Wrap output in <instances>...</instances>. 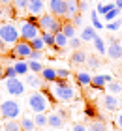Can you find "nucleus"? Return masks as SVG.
Returning a JSON list of instances; mask_svg holds the SVG:
<instances>
[{
    "mask_svg": "<svg viewBox=\"0 0 122 131\" xmlns=\"http://www.w3.org/2000/svg\"><path fill=\"white\" fill-rule=\"evenodd\" d=\"M38 25L41 28V32H53V34H57V32H62L64 23L60 21L57 15H53V13H41L38 17Z\"/></svg>",
    "mask_w": 122,
    "mask_h": 131,
    "instance_id": "f257e3e1",
    "label": "nucleus"
},
{
    "mask_svg": "<svg viewBox=\"0 0 122 131\" xmlns=\"http://www.w3.org/2000/svg\"><path fill=\"white\" fill-rule=\"evenodd\" d=\"M49 105H51L49 96L43 94V92H36L28 97V107H30L32 112H45L49 109Z\"/></svg>",
    "mask_w": 122,
    "mask_h": 131,
    "instance_id": "f03ea898",
    "label": "nucleus"
},
{
    "mask_svg": "<svg viewBox=\"0 0 122 131\" xmlns=\"http://www.w3.org/2000/svg\"><path fill=\"white\" fill-rule=\"evenodd\" d=\"M19 34H21V39H34V38H38V36H41V28L40 25H36V23H30L28 19H23L19 23Z\"/></svg>",
    "mask_w": 122,
    "mask_h": 131,
    "instance_id": "7ed1b4c3",
    "label": "nucleus"
},
{
    "mask_svg": "<svg viewBox=\"0 0 122 131\" xmlns=\"http://www.w3.org/2000/svg\"><path fill=\"white\" fill-rule=\"evenodd\" d=\"M0 112H2L4 120H17L21 116V105L13 99H6L0 103Z\"/></svg>",
    "mask_w": 122,
    "mask_h": 131,
    "instance_id": "20e7f679",
    "label": "nucleus"
},
{
    "mask_svg": "<svg viewBox=\"0 0 122 131\" xmlns=\"http://www.w3.org/2000/svg\"><path fill=\"white\" fill-rule=\"evenodd\" d=\"M0 38H2L8 45H15L17 41H19V38H21L19 28L15 25H11V23H4V25L0 26Z\"/></svg>",
    "mask_w": 122,
    "mask_h": 131,
    "instance_id": "39448f33",
    "label": "nucleus"
},
{
    "mask_svg": "<svg viewBox=\"0 0 122 131\" xmlns=\"http://www.w3.org/2000/svg\"><path fill=\"white\" fill-rule=\"evenodd\" d=\"M32 45H30L28 39H19L17 43L13 45V54L19 58V60H28L30 54H32Z\"/></svg>",
    "mask_w": 122,
    "mask_h": 131,
    "instance_id": "423d86ee",
    "label": "nucleus"
},
{
    "mask_svg": "<svg viewBox=\"0 0 122 131\" xmlns=\"http://www.w3.org/2000/svg\"><path fill=\"white\" fill-rule=\"evenodd\" d=\"M53 96L57 97L58 101H71L73 97H75V92H73V88L70 86V84H54L53 86Z\"/></svg>",
    "mask_w": 122,
    "mask_h": 131,
    "instance_id": "0eeeda50",
    "label": "nucleus"
},
{
    "mask_svg": "<svg viewBox=\"0 0 122 131\" xmlns=\"http://www.w3.org/2000/svg\"><path fill=\"white\" fill-rule=\"evenodd\" d=\"M6 90H8L11 96H23V94H24V84L21 82L19 77L6 79Z\"/></svg>",
    "mask_w": 122,
    "mask_h": 131,
    "instance_id": "6e6552de",
    "label": "nucleus"
},
{
    "mask_svg": "<svg viewBox=\"0 0 122 131\" xmlns=\"http://www.w3.org/2000/svg\"><path fill=\"white\" fill-rule=\"evenodd\" d=\"M47 6L51 9V13L57 15L58 19L66 17V0H47Z\"/></svg>",
    "mask_w": 122,
    "mask_h": 131,
    "instance_id": "1a4fd4ad",
    "label": "nucleus"
},
{
    "mask_svg": "<svg viewBox=\"0 0 122 131\" xmlns=\"http://www.w3.org/2000/svg\"><path fill=\"white\" fill-rule=\"evenodd\" d=\"M107 56L111 58V60H120L122 58V43L118 39H113L111 45L107 47Z\"/></svg>",
    "mask_w": 122,
    "mask_h": 131,
    "instance_id": "9d476101",
    "label": "nucleus"
},
{
    "mask_svg": "<svg viewBox=\"0 0 122 131\" xmlns=\"http://www.w3.org/2000/svg\"><path fill=\"white\" fill-rule=\"evenodd\" d=\"M45 9V2L43 0H28V15H36L40 17Z\"/></svg>",
    "mask_w": 122,
    "mask_h": 131,
    "instance_id": "9b49d317",
    "label": "nucleus"
},
{
    "mask_svg": "<svg viewBox=\"0 0 122 131\" xmlns=\"http://www.w3.org/2000/svg\"><path fill=\"white\" fill-rule=\"evenodd\" d=\"M103 105H105L107 111H117L118 105H120V101L117 99V96H115V94H107V96L103 97Z\"/></svg>",
    "mask_w": 122,
    "mask_h": 131,
    "instance_id": "f8f14e48",
    "label": "nucleus"
},
{
    "mask_svg": "<svg viewBox=\"0 0 122 131\" xmlns=\"http://www.w3.org/2000/svg\"><path fill=\"white\" fill-rule=\"evenodd\" d=\"M26 84L38 90V88L43 86V77L38 75V73H30V75H26Z\"/></svg>",
    "mask_w": 122,
    "mask_h": 131,
    "instance_id": "ddd939ff",
    "label": "nucleus"
},
{
    "mask_svg": "<svg viewBox=\"0 0 122 131\" xmlns=\"http://www.w3.org/2000/svg\"><path fill=\"white\" fill-rule=\"evenodd\" d=\"M64 118L58 114V112H51L49 114V127H57V129H62L64 127Z\"/></svg>",
    "mask_w": 122,
    "mask_h": 131,
    "instance_id": "4468645a",
    "label": "nucleus"
},
{
    "mask_svg": "<svg viewBox=\"0 0 122 131\" xmlns=\"http://www.w3.org/2000/svg\"><path fill=\"white\" fill-rule=\"evenodd\" d=\"M40 75L43 77V81H45V82H51V84H53V82L58 79V75H57V69H53V68H43V71H41Z\"/></svg>",
    "mask_w": 122,
    "mask_h": 131,
    "instance_id": "2eb2a0df",
    "label": "nucleus"
},
{
    "mask_svg": "<svg viewBox=\"0 0 122 131\" xmlns=\"http://www.w3.org/2000/svg\"><path fill=\"white\" fill-rule=\"evenodd\" d=\"M88 60V54L85 51L81 49H77V51H73V54H71V64H87Z\"/></svg>",
    "mask_w": 122,
    "mask_h": 131,
    "instance_id": "dca6fc26",
    "label": "nucleus"
},
{
    "mask_svg": "<svg viewBox=\"0 0 122 131\" xmlns=\"http://www.w3.org/2000/svg\"><path fill=\"white\" fill-rule=\"evenodd\" d=\"M21 127H23V131H36L38 126H36L32 116H23L21 118Z\"/></svg>",
    "mask_w": 122,
    "mask_h": 131,
    "instance_id": "f3484780",
    "label": "nucleus"
},
{
    "mask_svg": "<svg viewBox=\"0 0 122 131\" xmlns=\"http://www.w3.org/2000/svg\"><path fill=\"white\" fill-rule=\"evenodd\" d=\"M75 79H77V82L81 86H90V84H92V75L87 73V71H79Z\"/></svg>",
    "mask_w": 122,
    "mask_h": 131,
    "instance_id": "a211bd4d",
    "label": "nucleus"
},
{
    "mask_svg": "<svg viewBox=\"0 0 122 131\" xmlns=\"http://www.w3.org/2000/svg\"><path fill=\"white\" fill-rule=\"evenodd\" d=\"M54 45L60 47V49H64L66 45H70V38L64 32H57V34H54Z\"/></svg>",
    "mask_w": 122,
    "mask_h": 131,
    "instance_id": "6ab92c4d",
    "label": "nucleus"
},
{
    "mask_svg": "<svg viewBox=\"0 0 122 131\" xmlns=\"http://www.w3.org/2000/svg\"><path fill=\"white\" fill-rule=\"evenodd\" d=\"M34 122H36L38 127H45V126H49V114H45V112H36Z\"/></svg>",
    "mask_w": 122,
    "mask_h": 131,
    "instance_id": "aec40b11",
    "label": "nucleus"
},
{
    "mask_svg": "<svg viewBox=\"0 0 122 131\" xmlns=\"http://www.w3.org/2000/svg\"><path fill=\"white\" fill-rule=\"evenodd\" d=\"M94 38H96L94 26H85L83 32H81V39H83V41H94Z\"/></svg>",
    "mask_w": 122,
    "mask_h": 131,
    "instance_id": "412c9836",
    "label": "nucleus"
},
{
    "mask_svg": "<svg viewBox=\"0 0 122 131\" xmlns=\"http://www.w3.org/2000/svg\"><path fill=\"white\" fill-rule=\"evenodd\" d=\"M2 129H4V131H23L21 122H17V120H6Z\"/></svg>",
    "mask_w": 122,
    "mask_h": 131,
    "instance_id": "4be33fe9",
    "label": "nucleus"
},
{
    "mask_svg": "<svg viewBox=\"0 0 122 131\" xmlns=\"http://www.w3.org/2000/svg\"><path fill=\"white\" fill-rule=\"evenodd\" d=\"M15 69H17V73H19V75H26L28 69H30L28 60H17L15 62Z\"/></svg>",
    "mask_w": 122,
    "mask_h": 131,
    "instance_id": "5701e85b",
    "label": "nucleus"
},
{
    "mask_svg": "<svg viewBox=\"0 0 122 131\" xmlns=\"http://www.w3.org/2000/svg\"><path fill=\"white\" fill-rule=\"evenodd\" d=\"M30 45H32V49H34V51H43L45 47H47L41 36H38V38H34V39H30Z\"/></svg>",
    "mask_w": 122,
    "mask_h": 131,
    "instance_id": "b1692460",
    "label": "nucleus"
},
{
    "mask_svg": "<svg viewBox=\"0 0 122 131\" xmlns=\"http://www.w3.org/2000/svg\"><path fill=\"white\" fill-rule=\"evenodd\" d=\"M115 8H117V6H115V2H111V4L100 2L96 9H98V13H100V15H105V13H109V11H111V9H115Z\"/></svg>",
    "mask_w": 122,
    "mask_h": 131,
    "instance_id": "393cba45",
    "label": "nucleus"
},
{
    "mask_svg": "<svg viewBox=\"0 0 122 131\" xmlns=\"http://www.w3.org/2000/svg\"><path fill=\"white\" fill-rule=\"evenodd\" d=\"M94 47H96V51L100 52V54H107V47H105V43H103V38L96 36L94 38Z\"/></svg>",
    "mask_w": 122,
    "mask_h": 131,
    "instance_id": "a878e982",
    "label": "nucleus"
},
{
    "mask_svg": "<svg viewBox=\"0 0 122 131\" xmlns=\"http://www.w3.org/2000/svg\"><path fill=\"white\" fill-rule=\"evenodd\" d=\"M75 25H73V23L70 21V23H66L64 21V26H62V32L66 34V36H68V38H75Z\"/></svg>",
    "mask_w": 122,
    "mask_h": 131,
    "instance_id": "bb28decb",
    "label": "nucleus"
},
{
    "mask_svg": "<svg viewBox=\"0 0 122 131\" xmlns=\"http://www.w3.org/2000/svg\"><path fill=\"white\" fill-rule=\"evenodd\" d=\"M88 131H107V126L101 120H92L88 126Z\"/></svg>",
    "mask_w": 122,
    "mask_h": 131,
    "instance_id": "cd10ccee",
    "label": "nucleus"
},
{
    "mask_svg": "<svg viewBox=\"0 0 122 131\" xmlns=\"http://www.w3.org/2000/svg\"><path fill=\"white\" fill-rule=\"evenodd\" d=\"M11 6L17 9V13H19V11H28V0H13Z\"/></svg>",
    "mask_w": 122,
    "mask_h": 131,
    "instance_id": "c85d7f7f",
    "label": "nucleus"
},
{
    "mask_svg": "<svg viewBox=\"0 0 122 131\" xmlns=\"http://www.w3.org/2000/svg\"><path fill=\"white\" fill-rule=\"evenodd\" d=\"M105 82H107V81H105V77H103V75H94V77H92V86L98 88V90L105 86Z\"/></svg>",
    "mask_w": 122,
    "mask_h": 131,
    "instance_id": "c756f323",
    "label": "nucleus"
},
{
    "mask_svg": "<svg viewBox=\"0 0 122 131\" xmlns=\"http://www.w3.org/2000/svg\"><path fill=\"white\" fill-rule=\"evenodd\" d=\"M107 88H109V94H115V96L122 92V84H120V82H117V81H111V82L107 84Z\"/></svg>",
    "mask_w": 122,
    "mask_h": 131,
    "instance_id": "7c9ffc66",
    "label": "nucleus"
},
{
    "mask_svg": "<svg viewBox=\"0 0 122 131\" xmlns=\"http://www.w3.org/2000/svg\"><path fill=\"white\" fill-rule=\"evenodd\" d=\"M100 58H98L96 54H88V60H87V66L90 69H96V68H100Z\"/></svg>",
    "mask_w": 122,
    "mask_h": 131,
    "instance_id": "2f4dec72",
    "label": "nucleus"
},
{
    "mask_svg": "<svg viewBox=\"0 0 122 131\" xmlns=\"http://www.w3.org/2000/svg\"><path fill=\"white\" fill-rule=\"evenodd\" d=\"M4 77H6V79H13V77H19V73H17V69H15V66H6V69H4Z\"/></svg>",
    "mask_w": 122,
    "mask_h": 131,
    "instance_id": "473e14b6",
    "label": "nucleus"
},
{
    "mask_svg": "<svg viewBox=\"0 0 122 131\" xmlns=\"http://www.w3.org/2000/svg\"><path fill=\"white\" fill-rule=\"evenodd\" d=\"M41 38H43L47 47H53L54 45V34L53 32H41Z\"/></svg>",
    "mask_w": 122,
    "mask_h": 131,
    "instance_id": "72a5a7b5",
    "label": "nucleus"
},
{
    "mask_svg": "<svg viewBox=\"0 0 122 131\" xmlns=\"http://www.w3.org/2000/svg\"><path fill=\"white\" fill-rule=\"evenodd\" d=\"M28 66H30V69H32L34 73H41V71H43V66L40 64V60H28Z\"/></svg>",
    "mask_w": 122,
    "mask_h": 131,
    "instance_id": "f704fd0d",
    "label": "nucleus"
},
{
    "mask_svg": "<svg viewBox=\"0 0 122 131\" xmlns=\"http://www.w3.org/2000/svg\"><path fill=\"white\" fill-rule=\"evenodd\" d=\"M81 43H83V39H81V38H77V36H75V38H70V47H71L73 51L81 49Z\"/></svg>",
    "mask_w": 122,
    "mask_h": 131,
    "instance_id": "c9c22d12",
    "label": "nucleus"
},
{
    "mask_svg": "<svg viewBox=\"0 0 122 131\" xmlns=\"http://www.w3.org/2000/svg\"><path fill=\"white\" fill-rule=\"evenodd\" d=\"M120 26H122V21L115 19V21H111V23L107 25V30H109V32H115V30H120Z\"/></svg>",
    "mask_w": 122,
    "mask_h": 131,
    "instance_id": "e433bc0d",
    "label": "nucleus"
},
{
    "mask_svg": "<svg viewBox=\"0 0 122 131\" xmlns=\"http://www.w3.org/2000/svg\"><path fill=\"white\" fill-rule=\"evenodd\" d=\"M118 13H120V9H118V8L111 9V11H109V13H105V21H107V23L115 21V19H117V17H118Z\"/></svg>",
    "mask_w": 122,
    "mask_h": 131,
    "instance_id": "4c0bfd02",
    "label": "nucleus"
},
{
    "mask_svg": "<svg viewBox=\"0 0 122 131\" xmlns=\"http://www.w3.org/2000/svg\"><path fill=\"white\" fill-rule=\"evenodd\" d=\"M90 19H92V25L96 26V28H101L103 25L100 23V19H98V9H92L90 11Z\"/></svg>",
    "mask_w": 122,
    "mask_h": 131,
    "instance_id": "58836bf2",
    "label": "nucleus"
},
{
    "mask_svg": "<svg viewBox=\"0 0 122 131\" xmlns=\"http://www.w3.org/2000/svg\"><path fill=\"white\" fill-rule=\"evenodd\" d=\"M41 58H43V51H32L28 60H41Z\"/></svg>",
    "mask_w": 122,
    "mask_h": 131,
    "instance_id": "ea45409f",
    "label": "nucleus"
},
{
    "mask_svg": "<svg viewBox=\"0 0 122 131\" xmlns=\"http://www.w3.org/2000/svg\"><path fill=\"white\" fill-rule=\"evenodd\" d=\"M57 75H58V79H68L71 73H70V69H57Z\"/></svg>",
    "mask_w": 122,
    "mask_h": 131,
    "instance_id": "a19ab883",
    "label": "nucleus"
},
{
    "mask_svg": "<svg viewBox=\"0 0 122 131\" xmlns=\"http://www.w3.org/2000/svg\"><path fill=\"white\" fill-rule=\"evenodd\" d=\"M71 23H73L75 26H81V25H83V15H81V13H77V15L71 19Z\"/></svg>",
    "mask_w": 122,
    "mask_h": 131,
    "instance_id": "79ce46f5",
    "label": "nucleus"
},
{
    "mask_svg": "<svg viewBox=\"0 0 122 131\" xmlns=\"http://www.w3.org/2000/svg\"><path fill=\"white\" fill-rule=\"evenodd\" d=\"M79 9H81V13L85 9H88V2H87V0H79Z\"/></svg>",
    "mask_w": 122,
    "mask_h": 131,
    "instance_id": "37998d69",
    "label": "nucleus"
},
{
    "mask_svg": "<svg viewBox=\"0 0 122 131\" xmlns=\"http://www.w3.org/2000/svg\"><path fill=\"white\" fill-rule=\"evenodd\" d=\"M71 131H88V129L85 127L83 124H75V126H73V129H71Z\"/></svg>",
    "mask_w": 122,
    "mask_h": 131,
    "instance_id": "c03bdc74",
    "label": "nucleus"
},
{
    "mask_svg": "<svg viewBox=\"0 0 122 131\" xmlns=\"http://www.w3.org/2000/svg\"><path fill=\"white\" fill-rule=\"evenodd\" d=\"M6 45H8V43H6V41L0 38V54H4V52H6Z\"/></svg>",
    "mask_w": 122,
    "mask_h": 131,
    "instance_id": "a18cd8bd",
    "label": "nucleus"
},
{
    "mask_svg": "<svg viewBox=\"0 0 122 131\" xmlns=\"http://www.w3.org/2000/svg\"><path fill=\"white\" fill-rule=\"evenodd\" d=\"M117 126H118V129L122 131V112H120V114L117 116Z\"/></svg>",
    "mask_w": 122,
    "mask_h": 131,
    "instance_id": "49530a36",
    "label": "nucleus"
},
{
    "mask_svg": "<svg viewBox=\"0 0 122 131\" xmlns=\"http://www.w3.org/2000/svg\"><path fill=\"white\" fill-rule=\"evenodd\" d=\"M0 4H2V6H11L13 0H0Z\"/></svg>",
    "mask_w": 122,
    "mask_h": 131,
    "instance_id": "de8ad7c7",
    "label": "nucleus"
},
{
    "mask_svg": "<svg viewBox=\"0 0 122 131\" xmlns=\"http://www.w3.org/2000/svg\"><path fill=\"white\" fill-rule=\"evenodd\" d=\"M58 114H60V116H62V118H66V116H68V111H64V109H60V111H58Z\"/></svg>",
    "mask_w": 122,
    "mask_h": 131,
    "instance_id": "09e8293b",
    "label": "nucleus"
},
{
    "mask_svg": "<svg viewBox=\"0 0 122 131\" xmlns=\"http://www.w3.org/2000/svg\"><path fill=\"white\" fill-rule=\"evenodd\" d=\"M94 114V109H92V107H88V109H87V116H92Z\"/></svg>",
    "mask_w": 122,
    "mask_h": 131,
    "instance_id": "8fccbe9b",
    "label": "nucleus"
},
{
    "mask_svg": "<svg viewBox=\"0 0 122 131\" xmlns=\"http://www.w3.org/2000/svg\"><path fill=\"white\" fill-rule=\"evenodd\" d=\"M115 6H117L118 9H122V0H115Z\"/></svg>",
    "mask_w": 122,
    "mask_h": 131,
    "instance_id": "3c124183",
    "label": "nucleus"
},
{
    "mask_svg": "<svg viewBox=\"0 0 122 131\" xmlns=\"http://www.w3.org/2000/svg\"><path fill=\"white\" fill-rule=\"evenodd\" d=\"M2 79H6V77H4V69L0 68V81H2Z\"/></svg>",
    "mask_w": 122,
    "mask_h": 131,
    "instance_id": "603ef678",
    "label": "nucleus"
},
{
    "mask_svg": "<svg viewBox=\"0 0 122 131\" xmlns=\"http://www.w3.org/2000/svg\"><path fill=\"white\" fill-rule=\"evenodd\" d=\"M2 15H4V6L0 4V17H2Z\"/></svg>",
    "mask_w": 122,
    "mask_h": 131,
    "instance_id": "864d4df0",
    "label": "nucleus"
},
{
    "mask_svg": "<svg viewBox=\"0 0 122 131\" xmlns=\"http://www.w3.org/2000/svg\"><path fill=\"white\" fill-rule=\"evenodd\" d=\"M49 131H57V127H51V129H49Z\"/></svg>",
    "mask_w": 122,
    "mask_h": 131,
    "instance_id": "5fc2aeb1",
    "label": "nucleus"
},
{
    "mask_svg": "<svg viewBox=\"0 0 122 131\" xmlns=\"http://www.w3.org/2000/svg\"><path fill=\"white\" fill-rule=\"evenodd\" d=\"M100 2H107V0H100Z\"/></svg>",
    "mask_w": 122,
    "mask_h": 131,
    "instance_id": "6e6d98bb",
    "label": "nucleus"
},
{
    "mask_svg": "<svg viewBox=\"0 0 122 131\" xmlns=\"http://www.w3.org/2000/svg\"><path fill=\"white\" fill-rule=\"evenodd\" d=\"M120 30H122V26H120Z\"/></svg>",
    "mask_w": 122,
    "mask_h": 131,
    "instance_id": "4d7b16f0",
    "label": "nucleus"
}]
</instances>
